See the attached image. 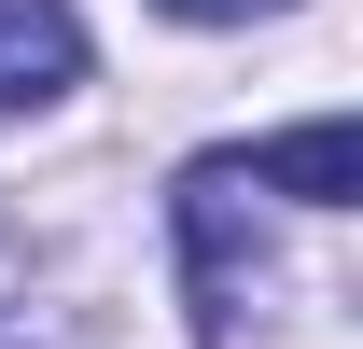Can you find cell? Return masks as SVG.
Segmentation results:
<instances>
[{
  "label": "cell",
  "mask_w": 363,
  "mask_h": 349,
  "mask_svg": "<svg viewBox=\"0 0 363 349\" xmlns=\"http://www.w3.org/2000/svg\"><path fill=\"white\" fill-rule=\"evenodd\" d=\"M182 279H196V336L252 349V294H266V238H252V168L238 154H196L182 168Z\"/></svg>",
  "instance_id": "obj_1"
},
{
  "label": "cell",
  "mask_w": 363,
  "mask_h": 349,
  "mask_svg": "<svg viewBox=\"0 0 363 349\" xmlns=\"http://www.w3.org/2000/svg\"><path fill=\"white\" fill-rule=\"evenodd\" d=\"M70 84H84V14L70 0H0V126L56 112Z\"/></svg>",
  "instance_id": "obj_2"
},
{
  "label": "cell",
  "mask_w": 363,
  "mask_h": 349,
  "mask_svg": "<svg viewBox=\"0 0 363 349\" xmlns=\"http://www.w3.org/2000/svg\"><path fill=\"white\" fill-rule=\"evenodd\" d=\"M154 14H182V28H252V14H279V0H154Z\"/></svg>",
  "instance_id": "obj_4"
},
{
  "label": "cell",
  "mask_w": 363,
  "mask_h": 349,
  "mask_svg": "<svg viewBox=\"0 0 363 349\" xmlns=\"http://www.w3.org/2000/svg\"><path fill=\"white\" fill-rule=\"evenodd\" d=\"M0 349H14V336H0Z\"/></svg>",
  "instance_id": "obj_5"
},
{
  "label": "cell",
  "mask_w": 363,
  "mask_h": 349,
  "mask_svg": "<svg viewBox=\"0 0 363 349\" xmlns=\"http://www.w3.org/2000/svg\"><path fill=\"white\" fill-rule=\"evenodd\" d=\"M238 168H252V182H279V196H308V210H350V196H363V140L321 112V126H279V140H252Z\"/></svg>",
  "instance_id": "obj_3"
}]
</instances>
